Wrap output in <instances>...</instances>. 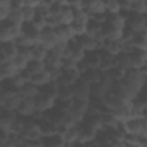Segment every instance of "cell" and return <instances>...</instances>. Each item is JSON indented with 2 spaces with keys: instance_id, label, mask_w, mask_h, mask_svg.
I'll return each mask as SVG.
<instances>
[{
  "instance_id": "obj_1",
  "label": "cell",
  "mask_w": 147,
  "mask_h": 147,
  "mask_svg": "<svg viewBox=\"0 0 147 147\" xmlns=\"http://www.w3.org/2000/svg\"><path fill=\"white\" fill-rule=\"evenodd\" d=\"M74 96L82 99H90L91 95V83L84 80L83 78H78L74 84H71Z\"/></svg>"
},
{
  "instance_id": "obj_2",
  "label": "cell",
  "mask_w": 147,
  "mask_h": 147,
  "mask_svg": "<svg viewBox=\"0 0 147 147\" xmlns=\"http://www.w3.org/2000/svg\"><path fill=\"white\" fill-rule=\"evenodd\" d=\"M76 42L86 52V51H93L99 47H101L100 42L92 36H90L88 33H82V34H77L74 37Z\"/></svg>"
},
{
  "instance_id": "obj_3",
  "label": "cell",
  "mask_w": 147,
  "mask_h": 147,
  "mask_svg": "<svg viewBox=\"0 0 147 147\" xmlns=\"http://www.w3.org/2000/svg\"><path fill=\"white\" fill-rule=\"evenodd\" d=\"M146 62H147V49L133 47V49L130 52V65L132 68L139 69Z\"/></svg>"
},
{
  "instance_id": "obj_4",
  "label": "cell",
  "mask_w": 147,
  "mask_h": 147,
  "mask_svg": "<svg viewBox=\"0 0 147 147\" xmlns=\"http://www.w3.org/2000/svg\"><path fill=\"white\" fill-rule=\"evenodd\" d=\"M36 110H37V106L34 98H23L18 108L16 109V113L21 116L29 117V116H33Z\"/></svg>"
},
{
  "instance_id": "obj_5",
  "label": "cell",
  "mask_w": 147,
  "mask_h": 147,
  "mask_svg": "<svg viewBox=\"0 0 147 147\" xmlns=\"http://www.w3.org/2000/svg\"><path fill=\"white\" fill-rule=\"evenodd\" d=\"M144 24H145V14H139V13L131 11L129 17L125 20V25L130 26L134 31L142 29Z\"/></svg>"
},
{
  "instance_id": "obj_6",
  "label": "cell",
  "mask_w": 147,
  "mask_h": 147,
  "mask_svg": "<svg viewBox=\"0 0 147 147\" xmlns=\"http://www.w3.org/2000/svg\"><path fill=\"white\" fill-rule=\"evenodd\" d=\"M34 101H36V106H37V109L44 111V110H47L49 108H52L55 103V99L51 98L49 95L45 94L44 92H39L36 96H34Z\"/></svg>"
},
{
  "instance_id": "obj_7",
  "label": "cell",
  "mask_w": 147,
  "mask_h": 147,
  "mask_svg": "<svg viewBox=\"0 0 147 147\" xmlns=\"http://www.w3.org/2000/svg\"><path fill=\"white\" fill-rule=\"evenodd\" d=\"M40 141H41V146H46V147L65 146L64 137L59 134V133H54V134H51V136H41Z\"/></svg>"
},
{
  "instance_id": "obj_8",
  "label": "cell",
  "mask_w": 147,
  "mask_h": 147,
  "mask_svg": "<svg viewBox=\"0 0 147 147\" xmlns=\"http://www.w3.org/2000/svg\"><path fill=\"white\" fill-rule=\"evenodd\" d=\"M54 32L59 38V40H63V41H68L75 37V33L70 24H63V23L57 24L54 26Z\"/></svg>"
},
{
  "instance_id": "obj_9",
  "label": "cell",
  "mask_w": 147,
  "mask_h": 147,
  "mask_svg": "<svg viewBox=\"0 0 147 147\" xmlns=\"http://www.w3.org/2000/svg\"><path fill=\"white\" fill-rule=\"evenodd\" d=\"M20 70L16 68L15 63L13 60H7L3 62H0V78L5 79V78H10L13 76H15Z\"/></svg>"
},
{
  "instance_id": "obj_10",
  "label": "cell",
  "mask_w": 147,
  "mask_h": 147,
  "mask_svg": "<svg viewBox=\"0 0 147 147\" xmlns=\"http://www.w3.org/2000/svg\"><path fill=\"white\" fill-rule=\"evenodd\" d=\"M37 122H38V127L41 136H51L56 133V124L54 122L46 118H39L37 119Z\"/></svg>"
},
{
  "instance_id": "obj_11",
  "label": "cell",
  "mask_w": 147,
  "mask_h": 147,
  "mask_svg": "<svg viewBox=\"0 0 147 147\" xmlns=\"http://www.w3.org/2000/svg\"><path fill=\"white\" fill-rule=\"evenodd\" d=\"M39 92H40V87L31 82H26L20 87V94L23 98H34Z\"/></svg>"
},
{
  "instance_id": "obj_12",
  "label": "cell",
  "mask_w": 147,
  "mask_h": 147,
  "mask_svg": "<svg viewBox=\"0 0 147 147\" xmlns=\"http://www.w3.org/2000/svg\"><path fill=\"white\" fill-rule=\"evenodd\" d=\"M18 53V46L11 41H1V54L6 55L8 59L13 60Z\"/></svg>"
},
{
  "instance_id": "obj_13",
  "label": "cell",
  "mask_w": 147,
  "mask_h": 147,
  "mask_svg": "<svg viewBox=\"0 0 147 147\" xmlns=\"http://www.w3.org/2000/svg\"><path fill=\"white\" fill-rule=\"evenodd\" d=\"M84 60L86 61V63L88 64L90 68H98L100 62H101V57L98 53L96 49H93V51H86L85 52V56H84Z\"/></svg>"
},
{
  "instance_id": "obj_14",
  "label": "cell",
  "mask_w": 147,
  "mask_h": 147,
  "mask_svg": "<svg viewBox=\"0 0 147 147\" xmlns=\"http://www.w3.org/2000/svg\"><path fill=\"white\" fill-rule=\"evenodd\" d=\"M114 61L115 65H119L124 69L130 68V53L126 51H121L119 53L114 55Z\"/></svg>"
},
{
  "instance_id": "obj_15",
  "label": "cell",
  "mask_w": 147,
  "mask_h": 147,
  "mask_svg": "<svg viewBox=\"0 0 147 147\" xmlns=\"http://www.w3.org/2000/svg\"><path fill=\"white\" fill-rule=\"evenodd\" d=\"M30 51H31V59H34V60L44 61L47 55V49L40 42H37L33 46H31Z\"/></svg>"
},
{
  "instance_id": "obj_16",
  "label": "cell",
  "mask_w": 147,
  "mask_h": 147,
  "mask_svg": "<svg viewBox=\"0 0 147 147\" xmlns=\"http://www.w3.org/2000/svg\"><path fill=\"white\" fill-rule=\"evenodd\" d=\"M25 69H26L31 75H33V74H38V72L45 71V69H46V64H45L44 61L31 59V60L28 62V65H26Z\"/></svg>"
},
{
  "instance_id": "obj_17",
  "label": "cell",
  "mask_w": 147,
  "mask_h": 147,
  "mask_svg": "<svg viewBox=\"0 0 147 147\" xmlns=\"http://www.w3.org/2000/svg\"><path fill=\"white\" fill-rule=\"evenodd\" d=\"M49 80H51V78H49V76H48L46 70L41 71V72H38V74H33V75H31V78H30V82L33 83L34 85L39 86V87L44 86Z\"/></svg>"
},
{
  "instance_id": "obj_18",
  "label": "cell",
  "mask_w": 147,
  "mask_h": 147,
  "mask_svg": "<svg viewBox=\"0 0 147 147\" xmlns=\"http://www.w3.org/2000/svg\"><path fill=\"white\" fill-rule=\"evenodd\" d=\"M106 74L114 80H121L125 75V69L119 65H113L109 70L106 71Z\"/></svg>"
},
{
  "instance_id": "obj_19",
  "label": "cell",
  "mask_w": 147,
  "mask_h": 147,
  "mask_svg": "<svg viewBox=\"0 0 147 147\" xmlns=\"http://www.w3.org/2000/svg\"><path fill=\"white\" fill-rule=\"evenodd\" d=\"M130 10L133 13H139V14H145L147 11L145 0H132L130 5Z\"/></svg>"
},
{
  "instance_id": "obj_20",
  "label": "cell",
  "mask_w": 147,
  "mask_h": 147,
  "mask_svg": "<svg viewBox=\"0 0 147 147\" xmlns=\"http://www.w3.org/2000/svg\"><path fill=\"white\" fill-rule=\"evenodd\" d=\"M75 36L77 34H82V33H85L86 32V22H82V21H77V20H74L70 24Z\"/></svg>"
},
{
  "instance_id": "obj_21",
  "label": "cell",
  "mask_w": 147,
  "mask_h": 147,
  "mask_svg": "<svg viewBox=\"0 0 147 147\" xmlns=\"http://www.w3.org/2000/svg\"><path fill=\"white\" fill-rule=\"evenodd\" d=\"M7 18L10 20L11 22L16 23V24H22L24 22V18H23V15H22V10L21 9H11Z\"/></svg>"
},
{
  "instance_id": "obj_22",
  "label": "cell",
  "mask_w": 147,
  "mask_h": 147,
  "mask_svg": "<svg viewBox=\"0 0 147 147\" xmlns=\"http://www.w3.org/2000/svg\"><path fill=\"white\" fill-rule=\"evenodd\" d=\"M21 10H22V15H23L24 21H32L37 14L36 7H32V6H24Z\"/></svg>"
},
{
  "instance_id": "obj_23",
  "label": "cell",
  "mask_w": 147,
  "mask_h": 147,
  "mask_svg": "<svg viewBox=\"0 0 147 147\" xmlns=\"http://www.w3.org/2000/svg\"><path fill=\"white\" fill-rule=\"evenodd\" d=\"M103 3L107 13H118L121 9L117 0H103Z\"/></svg>"
},
{
  "instance_id": "obj_24",
  "label": "cell",
  "mask_w": 147,
  "mask_h": 147,
  "mask_svg": "<svg viewBox=\"0 0 147 147\" xmlns=\"http://www.w3.org/2000/svg\"><path fill=\"white\" fill-rule=\"evenodd\" d=\"M48 9H49V15H54V16H56V15H60L61 14V11H62V5H60L59 2H54V3H52L51 6H48Z\"/></svg>"
},
{
  "instance_id": "obj_25",
  "label": "cell",
  "mask_w": 147,
  "mask_h": 147,
  "mask_svg": "<svg viewBox=\"0 0 147 147\" xmlns=\"http://www.w3.org/2000/svg\"><path fill=\"white\" fill-rule=\"evenodd\" d=\"M77 70H78V72L79 74H83L85 70H87L90 67H88V64L86 63V61L84 60V59H82V60H79V61H77L76 62V67H75Z\"/></svg>"
},
{
  "instance_id": "obj_26",
  "label": "cell",
  "mask_w": 147,
  "mask_h": 147,
  "mask_svg": "<svg viewBox=\"0 0 147 147\" xmlns=\"http://www.w3.org/2000/svg\"><path fill=\"white\" fill-rule=\"evenodd\" d=\"M24 6V0H11V9H22Z\"/></svg>"
},
{
  "instance_id": "obj_27",
  "label": "cell",
  "mask_w": 147,
  "mask_h": 147,
  "mask_svg": "<svg viewBox=\"0 0 147 147\" xmlns=\"http://www.w3.org/2000/svg\"><path fill=\"white\" fill-rule=\"evenodd\" d=\"M132 0H117L119 8H125V9H130V5H131Z\"/></svg>"
},
{
  "instance_id": "obj_28",
  "label": "cell",
  "mask_w": 147,
  "mask_h": 147,
  "mask_svg": "<svg viewBox=\"0 0 147 147\" xmlns=\"http://www.w3.org/2000/svg\"><path fill=\"white\" fill-rule=\"evenodd\" d=\"M0 7L11 8V0H0Z\"/></svg>"
},
{
  "instance_id": "obj_29",
  "label": "cell",
  "mask_w": 147,
  "mask_h": 147,
  "mask_svg": "<svg viewBox=\"0 0 147 147\" xmlns=\"http://www.w3.org/2000/svg\"><path fill=\"white\" fill-rule=\"evenodd\" d=\"M54 2H55V0H44V1H42V3L46 5V6H51V5L54 3Z\"/></svg>"
},
{
  "instance_id": "obj_30",
  "label": "cell",
  "mask_w": 147,
  "mask_h": 147,
  "mask_svg": "<svg viewBox=\"0 0 147 147\" xmlns=\"http://www.w3.org/2000/svg\"><path fill=\"white\" fill-rule=\"evenodd\" d=\"M144 28L147 30V14L145 13V24H144Z\"/></svg>"
}]
</instances>
